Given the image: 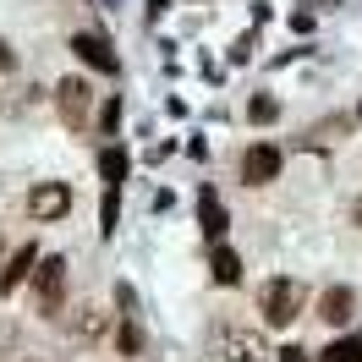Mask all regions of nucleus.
<instances>
[{
  "label": "nucleus",
  "instance_id": "f257e3e1",
  "mask_svg": "<svg viewBox=\"0 0 362 362\" xmlns=\"http://www.w3.org/2000/svg\"><path fill=\"white\" fill-rule=\"evenodd\" d=\"M209 357L214 362H269V340L258 329H242V324H220L214 340H209Z\"/></svg>",
  "mask_w": 362,
  "mask_h": 362
},
{
  "label": "nucleus",
  "instance_id": "6e6552de",
  "mask_svg": "<svg viewBox=\"0 0 362 362\" xmlns=\"http://www.w3.org/2000/svg\"><path fill=\"white\" fill-rule=\"evenodd\" d=\"M198 226H204L214 242H220L226 226H230V214H226V204H220V192H214V187H198Z\"/></svg>",
  "mask_w": 362,
  "mask_h": 362
},
{
  "label": "nucleus",
  "instance_id": "9d476101",
  "mask_svg": "<svg viewBox=\"0 0 362 362\" xmlns=\"http://www.w3.org/2000/svg\"><path fill=\"white\" fill-rule=\"evenodd\" d=\"M351 313H357V296L346 291V286H335V291L318 296V318H324V324H346Z\"/></svg>",
  "mask_w": 362,
  "mask_h": 362
},
{
  "label": "nucleus",
  "instance_id": "7ed1b4c3",
  "mask_svg": "<svg viewBox=\"0 0 362 362\" xmlns=\"http://www.w3.org/2000/svg\"><path fill=\"white\" fill-rule=\"evenodd\" d=\"M88 110H93L88 77H61V83H55V115L66 121L71 132H83V127H88Z\"/></svg>",
  "mask_w": 362,
  "mask_h": 362
},
{
  "label": "nucleus",
  "instance_id": "aec40b11",
  "mask_svg": "<svg viewBox=\"0 0 362 362\" xmlns=\"http://www.w3.org/2000/svg\"><path fill=\"white\" fill-rule=\"evenodd\" d=\"M357 220H362V204H357Z\"/></svg>",
  "mask_w": 362,
  "mask_h": 362
},
{
  "label": "nucleus",
  "instance_id": "a211bd4d",
  "mask_svg": "<svg viewBox=\"0 0 362 362\" xmlns=\"http://www.w3.org/2000/svg\"><path fill=\"white\" fill-rule=\"evenodd\" d=\"M11 66H17V55H11V49L0 45V71H11Z\"/></svg>",
  "mask_w": 362,
  "mask_h": 362
},
{
  "label": "nucleus",
  "instance_id": "ddd939ff",
  "mask_svg": "<svg viewBox=\"0 0 362 362\" xmlns=\"http://www.w3.org/2000/svg\"><path fill=\"white\" fill-rule=\"evenodd\" d=\"M318 362H362V335H346V340H335V346H324Z\"/></svg>",
  "mask_w": 362,
  "mask_h": 362
},
{
  "label": "nucleus",
  "instance_id": "f03ea898",
  "mask_svg": "<svg viewBox=\"0 0 362 362\" xmlns=\"http://www.w3.org/2000/svg\"><path fill=\"white\" fill-rule=\"evenodd\" d=\"M302 280H264V291H258V313L269 318L274 329H286V324H296V313H302Z\"/></svg>",
  "mask_w": 362,
  "mask_h": 362
},
{
  "label": "nucleus",
  "instance_id": "0eeeda50",
  "mask_svg": "<svg viewBox=\"0 0 362 362\" xmlns=\"http://www.w3.org/2000/svg\"><path fill=\"white\" fill-rule=\"evenodd\" d=\"M66 324H71V335H77V340H88V346L110 335V313H105L99 302H83V308H71Z\"/></svg>",
  "mask_w": 362,
  "mask_h": 362
},
{
  "label": "nucleus",
  "instance_id": "39448f33",
  "mask_svg": "<svg viewBox=\"0 0 362 362\" xmlns=\"http://www.w3.org/2000/svg\"><path fill=\"white\" fill-rule=\"evenodd\" d=\"M28 214H33L39 226L66 220V214H71V187H66V181H39V187L28 192Z\"/></svg>",
  "mask_w": 362,
  "mask_h": 362
},
{
  "label": "nucleus",
  "instance_id": "1a4fd4ad",
  "mask_svg": "<svg viewBox=\"0 0 362 362\" xmlns=\"http://www.w3.org/2000/svg\"><path fill=\"white\" fill-rule=\"evenodd\" d=\"M33 264H39V252H33V247H17V252H11V258L0 264V296H11V291H17L28 274H33Z\"/></svg>",
  "mask_w": 362,
  "mask_h": 362
},
{
  "label": "nucleus",
  "instance_id": "f3484780",
  "mask_svg": "<svg viewBox=\"0 0 362 362\" xmlns=\"http://www.w3.org/2000/svg\"><path fill=\"white\" fill-rule=\"evenodd\" d=\"M280 362H308V351H296V346H286V351H280Z\"/></svg>",
  "mask_w": 362,
  "mask_h": 362
},
{
  "label": "nucleus",
  "instance_id": "6ab92c4d",
  "mask_svg": "<svg viewBox=\"0 0 362 362\" xmlns=\"http://www.w3.org/2000/svg\"><path fill=\"white\" fill-rule=\"evenodd\" d=\"M0 258H6V236H0Z\"/></svg>",
  "mask_w": 362,
  "mask_h": 362
},
{
  "label": "nucleus",
  "instance_id": "412c9836",
  "mask_svg": "<svg viewBox=\"0 0 362 362\" xmlns=\"http://www.w3.org/2000/svg\"><path fill=\"white\" fill-rule=\"evenodd\" d=\"M357 115H362V105H357Z\"/></svg>",
  "mask_w": 362,
  "mask_h": 362
},
{
  "label": "nucleus",
  "instance_id": "dca6fc26",
  "mask_svg": "<svg viewBox=\"0 0 362 362\" xmlns=\"http://www.w3.org/2000/svg\"><path fill=\"white\" fill-rule=\"evenodd\" d=\"M247 115H252V121H258V127H264V121H269V115H274V99H269V93H258V99H252V105H247Z\"/></svg>",
  "mask_w": 362,
  "mask_h": 362
},
{
  "label": "nucleus",
  "instance_id": "4468645a",
  "mask_svg": "<svg viewBox=\"0 0 362 362\" xmlns=\"http://www.w3.org/2000/svg\"><path fill=\"white\" fill-rule=\"evenodd\" d=\"M99 176H105V187H121V176H127V154H121L115 143L99 154Z\"/></svg>",
  "mask_w": 362,
  "mask_h": 362
},
{
  "label": "nucleus",
  "instance_id": "9b49d317",
  "mask_svg": "<svg viewBox=\"0 0 362 362\" xmlns=\"http://www.w3.org/2000/svg\"><path fill=\"white\" fill-rule=\"evenodd\" d=\"M71 49H77V61H88V66L115 71V55H110V45H105L99 33H77V39H71Z\"/></svg>",
  "mask_w": 362,
  "mask_h": 362
},
{
  "label": "nucleus",
  "instance_id": "423d86ee",
  "mask_svg": "<svg viewBox=\"0 0 362 362\" xmlns=\"http://www.w3.org/2000/svg\"><path fill=\"white\" fill-rule=\"evenodd\" d=\"M280 165H286V159H280L274 143H252L247 154H242V181H247V187H269V181L280 176Z\"/></svg>",
  "mask_w": 362,
  "mask_h": 362
},
{
  "label": "nucleus",
  "instance_id": "20e7f679",
  "mask_svg": "<svg viewBox=\"0 0 362 362\" xmlns=\"http://www.w3.org/2000/svg\"><path fill=\"white\" fill-rule=\"evenodd\" d=\"M61 296H66V258H39V269H33V308L45 318H55Z\"/></svg>",
  "mask_w": 362,
  "mask_h": 362
},
{
  "label": "nucleus",
  "instance_id": "2eb2a0df",
  "mask_svg": "<svg viewBox=\"0 0 362 362\" xmlns=\"http://www.w3.org/2000/svg\"><path fill=\"white\" fill-rule=\"evenodd\" d=\"M137 351H143V329H137V318L127 313L121 318V357H137Z\"/></svg>",
  "mask_w": 362,
  "mask_h": 362
},
{
  "label": "nucleus",
  "instance_id": "f8f14e48",
  "mask_svg": "<svg viewBox=\"0 0 362 362\" xmlns=\"http://www.w3.org/2000/svg\"><path fill=\"white\" fill-rule=\"evenodd\" d=\"M209 274H214V286H236V280H242V258L214 242V252H209Z\"/></svg>",
  "mask_w": 362,
  "mask_h": 362
}]
</instances>
